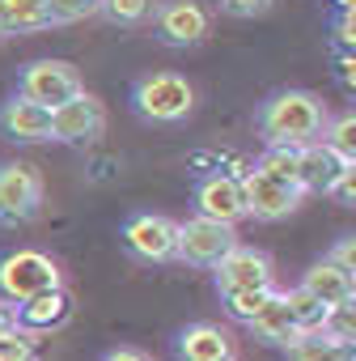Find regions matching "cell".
<instances>
[{
    "label": "cell",
    "instance_id": "11",
    "mask_svg": "<svg viewBox=\"0 0 356 361\" xmlns=\"http://www.w3.org/2000/svg\"><path fill=\"white\" fill-rule=\"evenodd\" d=\"M51 128H56V106L34 102L22 90L0 102V132L13 145H43V140H51Z\"/></svg>",
    "mask_w": 356,
    "mask_h": 361
},
{
    "label": "cell",
    "instance_id": "5",
    "mask_svg": "<svg viewBox=\"0 0 356 361\" xmlns=\"http://www.w3.org/2000/svg\"><path fill=\"white\" fill-rule=\"evenodd\" d=\"M238 247V226L229 221H212V217H191V221H178V255L174 264H187V268H217L229 251Z\"/></svg>",
    "mask_w": 356,
    "mask_h": 361
},
{
    "label": "cell",
    "instance_id": "20",
    "mask_svg": "<svg viewBox=\"0 0 356 361\" xmlns=\"http://www.w3.org/2000/svg\"><path fill=\"white\" fill-rule=\"evenodd\" d=\"M284 298H288V306H293V314H297V323H301V331H318V327H326V314H331V306L314 293V289H305V285H293V289H284Z\"/></svg>",
    "mask_w": 356,
    "mask_h": 361
},
{
    "label": "cell",
    "instance_id": "24",
    "mask_svg": "<svg viewBox=\"0 0 356 361\" xmlns=\"http://www.w3.org/2000/svg\"><path fill=\"white\" fill-rule=\"evenodd\" d=\"M343 161H356V111H343V115H331L326 123V136H322Z\"/></svg>",
    "mask_w": 356,
    "mask_h": 361
},
{
    "label": "cell",
    "instance_id": "6",
    "mask_svg": "<svg viewBox=\"0 0 356 361\" xmlns=\"http://www.w3.org/2000/svg\"><path fill=\"white\" fill-rule=\"evenodd\" d=\"M119 243L140 264H170L178 255V221L165 213H132L119 230Z\"/></svg>",
    "mask_w": 356,
    "mask_h": 361
},
{
    "label": "cell",
    "instance_id": "31",
    "mask_svg": "<svg viewBox=\"0 0 356 361\" xmlns=\"http://www.w3.org/2000/svg\"><path fill=\"white\" fill-rule=\"evenodd\" d=\"M18 327V302H9L5 293H0V336Z\"/></svg>",
    "mask_w": 356,
    "mask_h": 361
},
{
    "label": "cell",
    "instance_id": "3",
    "mask_svg": "<svg viewBox=\"0 0 356 361\" xmlns=\"http://www.w3.org/2000/svg\"><path fill=\"white\" fill-rule=\"evenodd\" d=\"M43 170L34 161H0V230L30 226L43 213Z\"/></svg>",
    "mask_w": 356,
    "mask_h": 361
},
{
    "label": "cell",
    "instance_id": "13",
    "mask_svg": "<svg viewBox=\"0 0 356 361\" xmlns=\"http://www.w3.org/2000/svg\"><path fill=\"white\" fill-rule=\"evenodd\" d=\"M212 285H217V293H229V289H255V285H276V264H272L267 251L238 243V247L212 268Z\"/></svg>",
    "mask_w": 356,
    "mask_h": 361
},
{
    "label": "cell",
    "instance_id": "1",
    "mask_svg": "<svg viewBox=\"0 0 356 361\" xmlns=\"http://www.w3.org/2000/svg\"><path fill=\"white\" fill-rule=\"evenodd\" d=\"M326 123L331 111L314 90H276L255 106V128L263 145H310L326 136Z\"/></svg>",
    "mask_w": 356,
    "mask_h": 361
},
{
    "label": "cell",
    "instance_id": "19",
    "mask_svg": "<svg viewBox=\"0 0 356 361\" xmlns=\"http://www.w3.org/2000/svg\"><path fill=\"white\" fill-rule=\"evenodd\" d=\"M293 361H326V357H352V348L335 336V331H326V327H318V331H301L288 348H284Z\"/></svg>",
    "mask_w": 356,
    "mask_h": 361
},
{
    "label": "cell",
    "instance_id": "18",
    "mask_svg": "<svg viewBox=\"0 0 356 361\" xmlns=\"http://www.w3.org/2000/svg\"><path fill=\"white\" fill-rule=\"evenodd\" d=\"M339 170H343V157L326 140L301 145V183H305V192H326Z\"/></svg>",
    "mask_w": 356,
    "mask_h": 361
},
{
    "label": "cell",
    "instance_id": "21",
    "mask_svg": "<svg viewBox=\"0 0 356 361\" xmlns=\"http://www.w3.org/2000/svg\"><path fill=\"white\" fill-rule=\"evenodd\" d=\"M9 18H13V35H34L56 26L51 0H9Z\"/></svg>",
    "mask_w": 356,
    "mask_h": 361
},
{
    "label": "cell",
    "instance_id": "22",
    "mask_svg": "<svg viewBox=\"0 0 356 361\" xmlns=\"http://www.w3.org/2000/svg\"><path fill=\"white\" fill-rule=\"evenodd\" d=\"M272 293H276V285H255V289H229V293H221V306L229 310V319H238V323H250L267 302H272Z\"/></svg>",
    "mask_w": 356,
    "mask_h": 361
},
{
    "label": "cell",
    "instance_id": "4",
    "mask_svg": "<svg viewBox=\"0 0 356 361\" xmlns=\"http://www.w3.org/2000/svg\"><path fill=\"white\" fill-rule=\"evenodd\" d=\"M56 285H64V272L47 251L18 247L9 255H0V293L9 302H26V298H34L43 289H56Z\"/></svg>",
    "mask_w": 356,
    "mask_h": 361
},
{
    "label": "cell",
    "instance_id": "26",
    "mask_svg": "<svg viewBox=\"0 0 356 361\" xmlns=\"http://www.w3.org/2000/svg\"><path fill=\"white\" fill-rule=\"evenodd\" d=\"M106 0H51V13H56V26H72V22H89V18H102Z\"/></svg>",
    "mask_w": 356,
    "mask_h": 361
},
{
    "label": "cell",
    "instance_id": "29",
    "mask_svg": "<svg viewBox=\"0 0 356 361\" xmlns=\"http://www.w3.org/2000/svg\"><path fill=\"white\" fill-rule=\"evenodd\" d=\"M326 196H335L343 204H356V161H343V170L335 174V183L326 188Z\"/></svg>",
    "mask_w": 356,
    "mask_h": 361
},
{
    "label": "cell",
    "instance_id": "23",
    "mask_svg": "<svg viewBox=\"0 0 356 361\" xmlns=\"http://www.w3.org/2000/svg\"><path fill=\"white\" fill-rule=\"evenodd\" d=\"M157 5H161V0H106L102 18H106L110 26H123V30H132V26H144V22H153Z\"/></svg>",
    "mask_w": 356,
    "mask_h": 361
},
{
    "label": "cell",
    "instance_id": "10",
    "mask_svg": "<svg viewBox=\"0 0 356 361\" xmlns=\"http://www.w3.org/2000/svg\"><path fill=\"white\" fill-rule=\"evenodd\" d=\"M102 132H106V102L98 94L81 90L56 106V128H51L56 145H94Z\"/></svg>",
    "mask_w": 356,
    "mask_h": 361
},
{
    "label": "cell",
    "instance_id": "12",
    "mask_svg": "<svg viewBox=\"0 0 356 361\" xmlns=\"http://www.w3.org/2000/svg\"><path fill=\"white\" fill-rule=\"evenodd\" d=\"M191 204H196L200 217L229 221V226H238L242 217H250V209H246V183H242L238 174H204V178H196Z\"/></svg>",
    "mask_w": 356,
    "mask_h": 361
},
{
    "label": "cell",
    "instance_id": "30",
    "mask_svg": "<svg viewBox=\"0 0 356 361\" xmlns=\"http://www.w3.org/2000/svg\"><path fill=\"white\" fill-rule=\"evenodd\" d=\"M326 255H331L335 264H343L348 272H356V234H343V238H335Z\"/></svg>",
    "mask_w": 356,
    "mask_h": 361
},
{
    "label": "cell",
    "instance_id": "32",
    "mask_svg": "<svg viewBox=\"0 0 356 361\" xmlns=\"http://www.w3.org/2000/svg\"><path fill=\"white\" fill-rule=\"evenodd\" d=\"M102 357H106V361H144L148 353H144V348H132V344H119V348H106Z\"/></svg>",
    "mask_w": 356,
    "mask_h": 361
},
{
    "label": "cell",
    "instance_id": "25",
    "mask_svg": "<svg viewBox=\"0 0 356 361\" xmlns=\"http://www.w3.org/2000/svg\"><path fill=\"white\" fill-rule=\"evenodd\" d=\"M326 331H335V336L352 348V357H356V293L343 298L339 306H331V314H326Z\"/></svg>",
    "mask_w": 356,
    "mask_h": 361
},
{
    "label": "cell",
    "instance_id": "8",
    "mask_svg": "<svg viewBox=\"0 0 356 361\" xmlns=\"http://www.w3.org/2000/svg\"><path fill=\"white\" fill-rule=\"evenodd\" d=\"M148 26L161 47H200L212 30V18L196 0H161Z\"/></svg>",
    "mask_w": 356,
    "mask_h": 361
},
{
    "label": "cell",
    "instance_id": "15",
    "mask_svg": "<svg viewBox=\"0 0 356 361\" xmlns=\"http://www.w3.org/2000/svg\"><path fill=\"white\" fill-rule=\"evenodd\" d=\"M174 353L187 357V361H229V357H238L234 336L221 323H208V319H196L187 327H178L174 331Z\"/></svg>",
    "mask_w": 356,
    "mask_h": 361
},
{
    "label": "cell",
    "instance_id": "17",
    "mask_svg": "<svg viewBox=\"0 0 356 361\" xmlns=\"http://www.w3.org/2000/svg\"><path fill=\"white\" fill-rule=\"evenodd\" d=\"M301 285H305V289H314L326 306H339L343 298H352V293H356V272H348L343 264H335V259L326 255V259H318V264H310V268H305Z\"/></svg>",
    "mask_w": 356,
    "mask_h": 361
},
{
    "label": "cell",
    "instance_id": "9",
    "mask_svg": "<svg viewBox=\"0 0 356 361\" xmlns=\"http://www.w3.org/2000/svg\"><path fill=\"white\" fill-rule=\"evenodd\" d=\"M18 90L30 94L34 102L60 106V102H68L72 94H81L85 81H81V68L68 64V60H30V64H22V73H18Z\"/></svg>",
    "mask_w": 356,
    "mask_h": 361
},
{
    "label": "cell",
    "instance_id": "27",
    "mask_svg": "<svg viewBox=\"0 0 356 361\" xmlns=\"http://www.w3.org/2000/svg\"><path fill=\"white\" fill-rule=\"evenodd\" d=\"M34 340L39 336H30L26 327L5 331V336H0V361H26V357H34Z\"/></svg>",
    "mask_w": 356,
    "mask_h": 361
},
{
    "label": "cell",
    "instance_id": "2",
    "mask_svg": "<svg viewBox=\"0 0 356 361\" xmlns=\"http://www.w3.org/2000/svg\"><path fill=\"white\" fill-rule=\"evenodd\" d=\"M127 106L148 128H178L196 111V85L183 73H144L127 90Z\"/></svg>",
    "mask_w": 356,
    "mask_h": 361
},
{
    "label": "cell",
    "instance_id": "33",
    "mask_svg": "<svg viewBox=\"0 0 356 361\" xmlns=\"http://www.w3.org/2000/svg\"><path fill=\"white\" fill-rule=\"evenodd\" d=\"M13 35V18H9V0H0V39Z\"/></svg>",
    "mask_w": 356,
    "mask_h": 361
},
{
    "label": "cell",
    "instance_id": "16",
    "mask_svg": "<svg viewBox=\"0 0 356 361\" xmlns=\"http://www.w3.org/2000/svg\"><path fill=\"white\" fill-rule=\"evenodd\" d=\"M263 344H276V348H288L297 336H301V323H297V314H293V306H288V298H284V289H276L272 293V302L246 323Z\"/></svg>",
    "mask_w": 356,
    "mask_h": 361
},
{
    "label": "cell",
    "instance_id": "28",
    "mask_svg": "<svg viewBox=\"0 0 356 361\" xmlns=\"http://www.w3.org/2000/svg\"><path fill=\"white\" fill-rule=\"evenodd\" d=\"M217 9L225 18H263L276 9V0H217Z\"/></svg>",
    "mask_w": 356,
    "mask_h": 361
},
{
    "label": "cell",
    "instance_id": "7",
    "mask_svg": "<svg viewBox=\"0 0 356 361\" xmlns=\"http://www.w3.org/2000/svg\"><path fill=\"white\" fill-rule=\"evenodd\" d=\"M242 183H246V209L255 221H280L288 213L301 209V200L310 196L301 183H293V178H280L263 166H255L250 174H242Z\"/></svg>",
    "mask_w": 356,
    "mask_h": 361
},
{
    "label": "cell",
    "instance_id": "14",
    "mask_svg": "<svg viewBox=\"0 0 356 361\" xmlns=\"http://www.w3.org/2000/svg\"><path fill=\"white\" fill-rule=\"evenodd\" d=\"M77 302L68 293V285H56V289H43L26 302H18V327H26L30 336H47V331H60L68 319H72Z\"/></svg>",
    "mask_w": 356,
    "mask_h": 361
}]
</instances>
